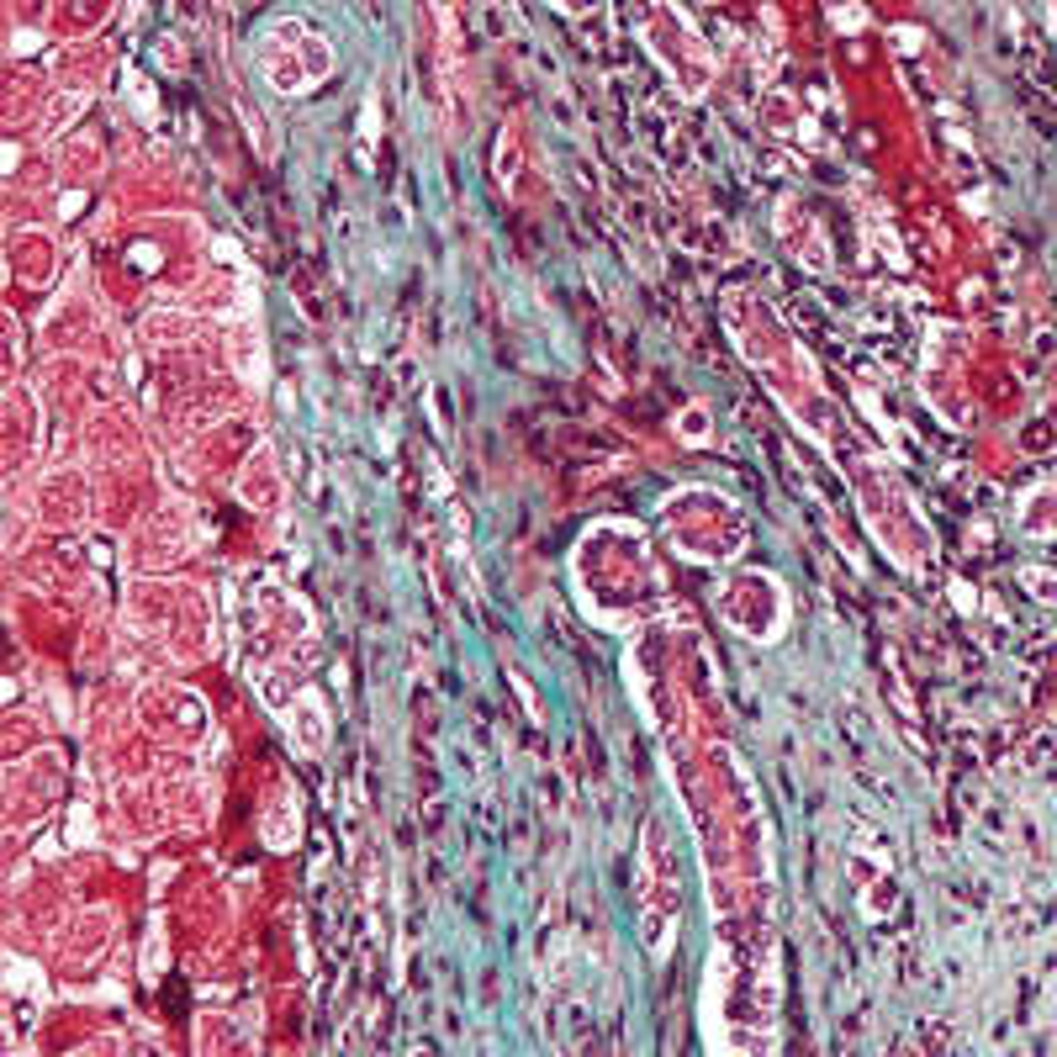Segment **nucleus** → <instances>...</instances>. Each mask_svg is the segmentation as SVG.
<instances>
[{
  "label": "nucleus",
  "mask_w": 1057,
  "mask_h": 1057,
  "mask_svg": "<svg viewBox=\"0 0 1057 1057\" xmlns=\"http://www.w3.org/2000/svg\"><path fill=\"white\" fill-rule=\"evenodd\" d=\"M1026 582H1031V592H1042V598H1052V603H1057V582H1047V577H1036V566L1026 571Z\"/></svg>",
  "instance_id": "f257e3e1"
}]
</instances>
